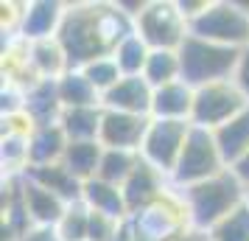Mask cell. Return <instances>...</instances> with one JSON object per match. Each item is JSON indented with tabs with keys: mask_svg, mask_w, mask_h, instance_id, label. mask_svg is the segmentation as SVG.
Returning a JSON list of instances; mask_svg holds the SVG:
<instances>
[{
	"mask_svg": "<svg viewBox=\"0 0 249 241\" xmlns=\"http://www.w3.org/2000/svg\"><path fill=\"white\" fill-rule=\"evenodd\" d=\"M132 34L135 17L126 14L118 0H81L68 3L56 39L68 54L70 68H84L92 59L112 56L115 48Z\"/></svg>",
	"mask_w": 249,
	"mask_h": 241,
	"instance_id": "6da1fadb",
	"label": "cell"
},
{
	"mask_svg": "<svg viewBox=\"0 0 249 241\" xmlns=\"http://www.w3.org/2000/svg\"><path fill=\"white\" fill-rule=\"evenodd\" d=\"M177 191L182 194V202L188 207L191 227L204 230V233H210L221 219H227L247 202V185L232 174V168L215 174L204 183L177 188Z\"/></svg>",
	"mask_w": 249,
	"mask_h": 241,
	"instance_id": "7a4b0ae2",
	"label": "cell"
},
{
	"mask_svg": "<svg viewBox=\"0 0 249 241\" xmlns=\"http://www.w3.org/2000/svg\"><path fill=\"white\" fill-rule=\"evenodd\" d=\"M179 59H182V81L196 90V87L213 84V81L232 79L238 59H241V51L188 34V39L179 48Z\"/></svg>",
	"mask_w": 249,
	"mask_h": 241,
	"instance_id": "3957f363",
	"label": "cell"
},
{
	"mask_svg": "<svg viewBox=\"0 0 249 241\" xmlns=\"http://www.w3.org/2000/svg\"><path fill=\"white\" fill-rule=\"evenodd\" d=\"M191 34L238 51L249 48V0H210L191 20Z\"/></svg>",
	"mask_w": 249,
	"mask_h": 241,
	"instance_id": "277c9868",
	"label": "cell"
},
{
	"mask_svg": "<svg viewBox=\"0 0 249 241\" xmlns=\"http://www.w3.org/2000/svg\"><path fill=\"white\" fill-rule=\"evenodd\" d=\"M135 31L151 51H179L191 34V23L177 0H148L135 17Z\"/></svg>",
	"mask_w": 249,
	"mask_h": 241,
	"instance_id": "5b68a950",
	"label": "cell"
},
{
	"mask_svg": "<svg viewBox=\"0 0 249 241\" xmlns=\"http://www.w3.org/2000/svg\"><path fill=\"white\" fill-rule=\"evenodd\" d=\"M230 166L224 163V154L215 143V135L210 129L191 127V135L185 140L179 160L171 171V185L174 188H188V185L204 183L215 174L227 171Z\"/></svg>",
	"mask_w": 249,
	"mask_h": 241,
	"instance_id": "8992f818",
	"label": "cell"
},
{
	"mask_svg": "<svg viewBox=\"0 0 249 241\" xmlns=\"http://www.w3.org/2000/svg\"><path fill=\"white\" fill-rule=\"evenodd\" d=\"M249 107V101L244 98V93L238 90V84L232 79L230 81H213L193 90V112L191 124L199 129H221L224 124H230L238 112H244Z\"/></svg>",
	"mask_w": 249,
	"mask_h": 241,
	"instance_id": "52a82bcc",
	"label": "cell"
},
{
	"mask_svg": "<svg viewBox=\"0 0 249 241\" xmlns=\"http://www.w3.org/2000/svg\"><path fill=\"white\" fill-rule=\"evenodd\" d=\"M132 227L137 233H143L154 241H174L177 236H182L185 230H191V219H188V207L182 202V194L171 185L157 202H151L148 207L137 210L129 219Z\"/></svg>",
	"mask_w": 249,
	"mask_h": 241,
	"instance_id": "ba28073f",
	"label": "cell"
},
{
	"mask_svg": "<svg viewBox=\"0 0 249 241\" xmlns=\"http://www.w3.org/2000/svg\"><path fill=\"white\" fill-rule=\"evenodd\" d=\"M191 121H154L146 129V138H143V146H140V157L160 168L162 174L174 171V166L179 160L182 149H185V140L191 135Z\"/></svg>",
	"mask_w": 249,
	"mask_h": 241,
	"instance_id": "9c48e42d",
	"label": "cell"
},
{
	"mask_svg": "<svg viewBox=\"0 0 249 241\" xmlns=\"http://www.w3.org/2000/svg\"><path fill=\"white\" fill-rule=\"evenodd\" d=\"M148 124H151V118H143V115L104 110L98 143H101L104 149H121V151H137L140 154V146H143Z\"/></svg>",
	"mask_w": 249,
	"mask_h": 241,
	"instance_id": "30bf717a",
	"label": "cell"
},
{
	"mask_svg": "<svg viewBox=\"0 0 249 241\" xmlns=\"http://www.w3.org/2000/svg\"><path fill=\"white\" fill-rule=\"evenodd\" d=\"M168 188H171L168 174H162L160 168L148 166V163L140 157L137 168L124 183V188H121V191H124V199H126V207H129V219L135 216L137 210H143V207H148L151 202H157Z\"/></svg>",
	"mask_w": 249,
	"mask_h": 241,
	"instance_id": "8fae6325",
	"label": "cell"
},
{
	"mask_svg": "<svg viewBox=\"0 0 249 241\" xmlns=\"http://www.w3.org/2000/svg\"><path fill=\"white\" fill-rule=\"evenodd\" d=\"M65 12H68V3H59V0H28L17 34L28 42L53 39L62 28Z\"/></svg>",
	"mask_w": 249,
	"mask_h": 241,
	"instance_id": "7c38bea8",
	"label": "cell"
},
{
	"mask_svg": "<svg viewBox=\"0 0 249 241\" xmlns=\"http://www.w3.org/2000/svg\"><path fill=\"white\" fill-rule=\"evenodd\" d=\"M151 95H154V87L143 76H124L112 90L101 95V107L115 110V112L151 118Z\"/></svg>",
	"mask_w": 249,
	"mask_h": 241,
	"instance_id": "4fadbf2b",
	"label": "cell"
},
{
	"mask_svg": "<svg viewBox=\"0 0 249 241\" xmlns=\"http://www.w3.org/2000/svg\"><path fill=\"white\" fill-rule=\"evenodd\" d=\"M193 87L185 81H174L157 87L151 95V118L154 121H191Z\"/></svg>",
	"mask_w": 249,
	"mask_h": 241,
	"instance_id": "5bb4252c",
	"label": "cell"
},
{
	"mask_svg": "<svg viewBox=\"0 0 249 241\" xmlns=\"http://www.w3.org/2000/svg\"><path fill=\"white\" fill-rule=\"evenodd\" d=\"M25 112L31 115L36 127H51L59 124V118L65 112V107L59 101L56 81L53 79H39L25 90Z\"/></svg>",
	"mask_w": 249,
	"mask_h": 241,
	"instance_id": "9a60e30c",
	"label": "cell"
},
{
	"mask_svg": "<svg viewBox=\"0 0 249 241\" xmlns=\"http://www.w3.org/2000/svg\"><path fill=\"white\" fill-rule=\"evenodd\" d=\"M81 202L90 207L92 213H104V216H112L118 222H129V207H126L124 191L112 183L98 180V177L81 185Z\"/></svg>",
	"mask_w": 249,
	"mask_h": 241,
	"instance_id": "2e32d148",
	"label": "cell"
},
{
	"mask_svg": "<svg viewBox=\"0 0 249 241\" xmlns=\"http://www.w3.org/2000/svg\"><path fill=\"white\" fill-rule=\"evenodd\" d=\"M25 207H28L34 227H56L62 213L68 210V202L25 177Z\"/></svg>",
	"mask_w": 249,
	"mask_h": 241,
	"instance_id": "e0dca14e",
	"label": "cell"
},
{
	"mask_svg": "<svg viewBox=\"0 0 249 241\" xmlns=\"http://www.w3.org/2000/svg\"><path fill=\"white\" fill-rule=\"evenodd\" d=\"M28 65H31V73L36 79H62L70 70L68 54L65 48L59 45V39H39V42H31L28 45Z\"/></svg>",
	"mask_w": 249,
	"mask_h": 241,
	"instance_id": "ac0fdd59",
	"label": "cell"
},
{
	"mask_svg": "<svg viewBox=\"0 0 249 241\" xmlns=\"http://www.w3.org/2000/svg\"><path fill=\"white\" fill-rule=\"evenodd\" d=\"M25 177L31 180V183L42 185L48 191H53L59 199H65V202H79L81 199V183L73 177V174L62 166V163H53V166H31Z\"/></svg>",
	"mask_w": 249,
	"mask_h": 241,
	"instance_id": "d6986e66",
	"label": "cell"
},
{
	"mask_svg": "<svg viewBox=\"0 0 249 241\" xmlns=\"http://www.w3.org/2000/svg\"><path fill=\"white\" fill-rule=\"evenodd\" d=\"M68 135L62 132L59 124H51V127H36L28 138V146H31V166H53V163H62L65 151H68ZM28 166V168H31Z\"/></svg>",
	"mask_w": 249,
	"mask_h": 241,
	"instance_id": "ffe728a7",
	"label": "cell"
},
{
	"mask_svg": "<svg viewBox=\"0 0 249 241\" xmlns=\"http://www.w3.org/2000/svg\"><path fill=\"white\" fill-rule=\"evenodd\" d=\"M101 157H104V146L98 140H81V143H68V151L62 157V166L84 185L87 180H95L98 177Z\"/></svg>",
	"mask_w": 249,
	"mask_h": 241,
	"instance_id": "44dd1931",
	"label": "cell"
},
{
	"mask_svg": "<svg viewBox=\"0 0 249 241\" xmlns=\"http://www.w3.org/2000/svg\"><path fill=\"white\" fill-rule=\"evenodd\" d=\"M213 135H215V143H218L221 154H224V163L232 168L249 151V107L244 112H238L230 124L215 129Z\"/></svg>",
	"mask_w": 249,
	"mask_h": 241,
	"instance_id": "7402d4cb",
	"label": "cell"
},
{
	"mask_svg": "<svg viewBox=\"0 0 249 241\" xmlns=\"http://www.w3.org/2000/svg\"><path fill=\"white\" fill-rule=\"evenodd\" d=\"M101 118H104V107H76V110H65L62 112L59 127L68 135L70 143L98 140V135H101Z\"/></svg>",
	"mask_w": 249,
	"mask_h": 241,
	"instance_id": "603a6c76",
	"label": "cell"
},
{
	"mask_svg": "<svg viewBox=\"0 0 249 241\" xmlns=\"http://www.w3.org/2000/svg\"><path fill=\"white\" fill-rule=\"evenodd\" d=\"M56 93L65 110L76 107H101V93L92 87L79 68H70L62 79H56Z\"/></svg>",
	"mask_w": 249,
	"mask_h": 241,
	"instance_id": "cb8c5ba5",
	"label": "cell"
},
{
	"mask_svg": "<svg viewBox=\"0 0 249 241\" xmlns=\"http://www.w3.org/2000/svg\"><path fill=\"white\" fill-rule=\"evenodd\" d=\"M143 79L157 90V87H165V84H174V81H182V59L179 51H151L146 62V70H143Z\"/></svg>",
	"mask_w": 249,
	"mask_h": 241,
	"instance_id": "d4e9b609",
	"label": "cell"
},
{
	"mask_svg": "<svg viewBox=\"0 0 249 241\" xmlns=\"http://www.w3.org/2000/svg\"><path fill=\"white\" fill-rule=\"evenodd\" d=\"M140 163L137 151H121V149H104L101 157V168H98V180L112 183L118 188H124V183L132 177V171Z\"/></svg>",
	"mask_w": 249,
	"mask_h": 241,
	"instance_id": "484cf974",
	"label": "cell"
},
{
	"mask_svg": "<svg viewBox=\"0 0 249 241\" xmlns=\"http://www.w3.org/2000/svg\"><path fill=\"white\" fill-rule=\"evenodd\" d=\"M0 166L3 177H17L25 174L31 166V146L23 135H3L0 138Z\"/></svg>",
	"mask_w": 249,
	"mask_h": 241,
	"instance_id": "4316f807",
	"label": "cell"
},
{
	"mask_svg": "<svg viewBox=\"0 0 249 241\" xmlns=\"http://www.w3.org/2000/svg\"><path fill=\"white\" fill-rule=\"evenodd\" d=\"M148 54H151V48H148L135 31L132 37H126L124 42L115 48L112 59L118 62V68H121L124 76H143L146 62H148Z\"/></svg>",
	"mask_w": 249,
	"mask_h": 241,
	"instance_id": "83f0119b",
	"label": "cell"
},
{
	"mask_svg": "<svg viewBox=\"0 0 249 241\" xmlns=\"http://www.w3.org/2000/svg\"><path fill=\"white\" fill-rule=\"evenodd\" d=\"M56 233L62 241H87L90 236V207L84 202H70L56 224Z\"/></svg>",
	"mask_w": 249,
	"mask_h": 241,
	"instance_id": "f1b7e54d",
	"label": "cell"
},
{
	"mask_svg": "<svg viewBox=\"0 0 249 241\" xmlns=\"http://www.w3.org/2000/svg\"><path fill=\"white\" fill-rule=\"evenodd\" d=\"M84 76H87V81H90L95 90L101 93H109L118 84V81L124 79V73H121V68H118V62H115L112 56H101V59H92V62H87L84 68H79Z\"/></svg>",
	"mask_w": 249,
	"mask_h": 241,
	"instance_id": "f546056e",
	"label": "cell"
},
{
	"mask_svg": "<svg viewBox=\"0 0 249 241\" xmlns=\"http://www.w3.org/2000/svg\"><path fill=\"white\" fill-rule=\"evenodd\" d=\"M210 239L213 241H249V205L232 210L227 219H221L213 230H210Z\"/></svg>",
	"mask_w": 249,
	"mask_h": 241,
	"instance_id": "4dcf8cb0",
	"label": "cell"
},
{
	"mask_svg": "<svg viewBox=\"0 0 249 241\" xmlns=\"http://www.w3.org/2000/svg\"><path fill=\"white\" fill-rule=\"evenodd\" d=\"M126 222H118L112 216H104V213H92L90 210V236L87 241H115V236L121 233Z\"/></svg>",
	"mask_w": 249,
	"mask_h": 241,
	"instance_id": "1f68e13d",
	"label": "cell"
},
{
	"mask_svg": "<svg viewBox=\"0 0 249 241\" xmlns=\"http://www.w3.org/2000/svg\"><path fill=\"white\" fill-rule=\"evenodd\" d=\"M232 81L238 84V90L244 93V98L249 101V48L241 51V59H238V68H235Z\"/></svg>",
	"mask_w": 249,
	"mask_h": 241,
	"instance_id": "d6a6232c",
	"label": "cell"
},
{
	"mask_svg": "<svg viewBox=\"0 0 249 241\" xmlns=\"http://www.w3.org/2000/svg\"><path fill=\"white\" fill-rule=\"evenodd\" d=\"M20 241H62L56 227H34L31 233H25Z\"/></svg>",
	"mask_w": 249,
	"mask_h": 241,
	"instance_id": "836d02e7",
	"label": "cell"
},
{
	"mask_svg": "<svg viewBox=\"0 0 249 241\" xmlns=\"http://www.w3.org/2000/svg\"><path fill=\"white\" fill-rule=\"evenodd\" d=\"M232 174H235L238 180H241V183H244V185L249 188V151L235 163V166H232Z\"/></svg>",
	"mask_w": 249,
	"mask_h": 241,
	"instance_id": "e575fe53",
	"label": "cell"
},
{
	"mask_svg": "<svg viewBox=\"0 0 249 241\" xmlns=\"http://www.w3.org/2000/svg\"><path fill=\"white\" fill-rule=\"evenodd\" d=\"M174 241H213V239H210V233H204V230L191 227V230H185L182 236H177Z\"/></svg>",
	"mask_w": 249,
	"mask_h": 241,
	"instance_id": "d590c367",
	"label": "cell"
},
{
	"mask_svg": "<svg viewBox=\"0 0 249 241\" xmlns=\"http://www.w3.org/2000/svg\"><path fill=\"white\" fill-rule=\"evenodd\" d=\"M115 241H135V236H132V224H129V222L121 227V233L115 236Z\"/></svg>",
	"mask_w": 249,
	"mask_h": 241,
	"instance_id": "8d00e7d4",
	"label": "cell"
},
{
	"mask_svg": "<svg viewBox=\"0 0 249 241\" xmlns=\"http://www.w3.org/2000/svg\"><path fill=\"white\" fill-rule=\"evenodd\" d=\"M132 224V222H129ZM132 236H135V241H154V239H148V236H143V233H137L135 227H132Z\"/></svg>",
	"mask_w": 249,
	"mask_h": 241,
	"instance_id": "74e56055",
	"label": "cell"
},
{
	"mask_svg": "<svg viewBox=\"0 0 249 241\" xmlns=\"http://www.w3.org/2000/svg\"><path fill=\"white\" fill-rule=\"evenodd\" d=\"M247 205H249V188H247Z\"/></svg>",
	"mask_w": 249,
	"mask_h": 241,
	"instance_id": "f35d334b",
	"label": "cell"
}]
</instances>
